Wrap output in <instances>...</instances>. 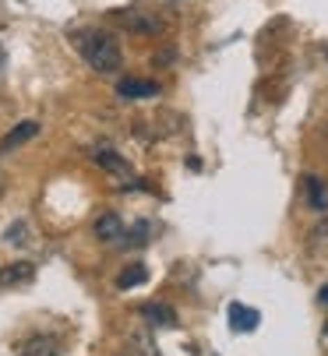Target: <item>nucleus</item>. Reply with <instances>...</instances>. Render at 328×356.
<instances>
[{"label": "nucleus", "instance_id": "obj_3", "mask_svg": "<svg viewBox=\"0 0 328 356\" xmlns=\"http://www.w3.org/2000/svg\"><path fill=\"white\" fill-rule=\"evenodd\" d=\"M92 159H95V166H99V170L114 173V177H127V173H131L127 159L120 156V152H114V148H95V152H92Z\"/></svg>", "mask_w": 328, "mask_h": 356}, {"label": "nucleus", "instance_id": "obj_10", "mask_svg": "<svg viewBox=\"0 0 328 356\" xmlns=\"http://www.w3.org/2000/svg\"><path fill=\"white\" fill-rule=\"evenodd\" d=\"M230 321H233L237 332H254L258 321H261V314L251 311V307H240V303H233V307H230Z\"/></svg>", "mask_w": 328, "mask_h": 356}, {"label": "nucleus", "instance_id": "obj_4", "mask_svg": "<svg viewBox=\"0 0 328 356\" xmlns=\"http://www.w3.org/2000/svg\"><path fill=\"white\" fill-rule=\"evenodd\" d=\"M95 236H99L102 243L124 240V222H120V216H117V212H102V216L95 219Z\"/></svg>", "mask_w": 328, "mask_h": 356}, {"label": "nucleus", "instance_id": "obj_16", "mask_svg": "<svg viewBox=\"0 0 328 356\" xmlns=\"http://www.w3.org/2000/svg\"><path fill=\"white\" fill-rule=\"evenodd\" d=\"M0 191H4V177H0Z\"/></svg>", "mask_w": 328, "mask_h": 356}, {"label": "nucleus", "instance_id": "obj_1", "mask_svg": "<svg viewBox=\"0 0 328 356\" xmlns=\"http://www.w3.org/2000/svg\"><path fill=\"white\" fill-rule=\"evenodd\" d=\"M75 42H78V54L88 60V67H95L99 74H117L120 64H124V54L117 39L109 32H99V29H85V32H75Z\"/></svg>", "mask_w": 328, "mask_h": 356}, {"label": "nucleus", "instance_id": "obj_6", "mask_svg": "<svg viewBox=\"0 0 328 356\" xmlns=\"http://www.w3.org/2000/svg\"><path fill=\"white\" fill-rule=\"evenodd\" d=\"M117 95L120 99H152V95H159V85L155 81H141V78H124L117 85Z\"/></svg>", "mask_w": 328, "mask_h": 356}, {"label": "nucleus", "instance_id": "obj_14", "mask_svg": "<svg viewBox=\"0 0 328 356\" xmlns=\"http://www.w3.org/2000/svg\"><path fill=\"white\" fill-rule=\"evenodd\" d=\"M25 236V226H15V229H8V240H22Z\"/></svg>", "mask_w": 328, "mask_h": 356}, {"label": "nucleus", "instance_id": "obj_5", "mask_svg": "<svg viewBox=\"0 0 328 356\" xmlns=\"http://www.w3.org/2000/svg\"><path fill=\"white\" fill-rule=\"evenodd\" d=\"M304 194H307V205L314 212H328V184L321 177H304Z\"/></svg>", "mask_w": 328, "mask_h": 356}, {"label": "nucleus", "instance_id": "obj_12", "mask_svg": "<svg viewBox=\"0 0 328 356\" xmlns=\"http://www.w3.org/2000/svg\"><path fill=\"white\" fill-rule=\"evenodd\" d=\"M141 314H145L148 321H155V325H173V321H177V314L166 307V303H145Z\"/></svg>", "mask_w": 328, "mask_h": 356}, {"label": "nucleus", "instance_id": "obj_8", "mask_svg": "<svg viewBox=\"0 0 328 356\" xmlns=\"http://www.w3.org/2000/svg\"><path fill=\"white\" fill-rule=\"evenodd\" d=\"M36 268L29 261H18V265H8L4 272H0V289H8V286H22V282H32Z\"/></svg>", "mask_w": 328, "mask_h": 356}, {"label": "nucleus", "instance_id": "obj_2", "mask_svg": "<svg viewBox=\"0 0 328 356\" xmlns=\"http://www.w3.org/2000/svg\"><path fill=\"white\" fill-rule=\"evenodd\" d=\"M36 134H39V120H22V124H15L4 138H0V156H8V152L22 148V145L32 141Z\"/></svg>", "mask_w": 328, "mask_h": 356}, {"label": "nucleus", "instance_id": "obj_13", "mask_svg": "<svg viewBox=\"0 0 328 356\" xmlns=\"http://www.w3.org/2000/svg\"><path fill=\"white\" fill-rule=\"evenodd\" d=\"M173 60H177V49H173V46H166V49H159V54L152 57V64H159V67H162V64H173Z\"/></svg>", "mask_w": 328, "mask_h": 356}, {"label": "nucleus", "instance_id": "obj_11", "mask_svg": "<svg viewBox=\"0 0 328 356\" xmlns=\"http://www.w3.org/2000/svg\"><path fill=\"white\" fill-rule=\"evenodd\" d=\"M148 279V268L145 265H127L120 275H117V289H134V286H141Z\"/></svg>", "mask_w": 328, "mask_h": 356}, {"label": "nucleus", "instance_id": "obj_15", "mask_svg": "<svg viewBox=\"0 0 328 356\" xmlns=\"http://www.w3.org/2000/svg\"><path fill=\"white\" fill-rule=\"evenodd\" d=\"M318 303H321V307H328V286L318 289Z\"/></svg>", "mask_w": 328, "mask_h": 356}, {"label": "nucleus", "instance_id": "obj_17", "mask_svg": "<svg viewBox=\"0 0 328 356\" xmlns=\"http://www.w3.org/2000/svg\"><path fill=\"white\" fill-rule=\"evenodd\" d=\"M325 335H328V325H325Z\"/></svg>", "mask_w": 328, "mask_h": 356}, {"label": "nucleus", "instance_id": "obj_7", "mask_svg": "<svg viewBox=\"0 0 328 356\" xmlns=\"http://www.w3.org/2000/svg\"><path fill=\"white\" fill-rule=\"evenodd\" d=\"M127 29H134V32H141V35H155V32H162V22L159 18H152V15H138V11H124V15H117Z\"/></svg>", "mask_w": 328, "mask_h": 356}, {"label": "nucleus", "instance_id": "obj_9", "mask_svg": "<svg viewBox=\"0 0 328 356\" xmlns=\"http://www.w3.org/2000/svg\"><path fill=\"white\" fill-rule=\"evenodd\" d=\"M57 353H61V342L49 335H36L22 346V356H57Z\"/></svg>", "mask_w": 328, "mask_h": 356}]
</instances>
